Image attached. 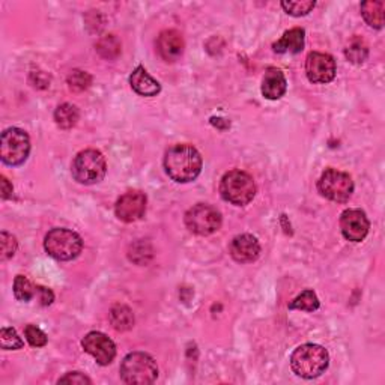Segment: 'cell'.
Masks as SVG:
<instances>
[{"label": "cell", "mask_w": 385, "mask_h": 385, "mask_svg": "<svg viewBox=\"0 0 385 385\" xmlns=\"http://www.w3.org/2000/svg\"><path fill=\"white\" fill-rule=\"evenodd\" d=\"M229 251H231V256L236 262L250 263V262H255L259 258L260 244L253 235L244 234V235H238L232 239Z\"/></svg>", "instance_id": "cell-14"}, {"label": "cell", "mask_w": 385, "mask_h": 385, "mask_svg": "<svg viewBox=\"0 0 385 385\" xmlns=\"http://www.w3.org/2000/svg\"><path fill=\"white\" fill-rule=\"evenodd\" d=\"M79 108L72 104H62L56 108L54 112V120L56 125L62 130H71L72 127H76V124L79 122Z\"/></svg>", "instance_id": "cell-20"}, {"label": "cell", "mask_w": 385, "mask_h": 385, "mask_svg": "<svg viewBox=\"0 0 385 385\" xmlns=\"http://www.w3.org/2000/svg\"><path fill=\"white\" fill-rule=\"evenodd\" d=\"M315 6V0H285L282 2V8L292 17H304Z\"/></svg>", "instance_id": "cell-25"}, {"label": "cell", "mask_w": 385, "mask_h": 385, "mask_svg": "<svg viewBox=\"0 0 385 385\" xmlns=\"http://www.w3.org/2000/svg\"><path fill=\"white\" fill-rule=\"evenodd\" d=\"M369 220L361 209H346L340 215V229L343 236L351 243H361L369 234Z\"/></svg>", "instance_id": "cell-13"}, {"label": "cell", "mask_w": 385, "mask_h": 385, "mask_svg": "<svg viewBox=\"0 0 385 385\" xmlns=\"http://www.w3.org/2000/svg\"><path fill=\"white\" fill-rule=\"evenodd\" d=\"M220 195L229 203L246 207L256 196V184L247 172L235 168L222 178Z\"/></svg>", "instance_id": "cell-3"}, {"label": "cell", "mask_w": 385, "mask_h": 385, "mask_svg": "<svg viewBox=\"0 0 385 385\" xmlns=\"http://www.w3.org/2000/svg\"><path fill=\"white\" fill-rule=\"evenodd\" d=\"M24 335H26L29 345H32L33 347H42L47 345L45 333L36 327V325H28V327L24 328Z\"/></svg>", "instance_id": "cell-31"}, {"label": "cell", "mask_w": 385, "mask_h": 385, "mask_svg": "<svg viewBox=\"0 0 385 385\" xmlns=\"http://www.w3.org/2000/svg\"><path fill=\"white\" fill-rule=\"evenodd\" d=\"M330 355L321 345L306 343L298 346L291 355V367L298 377L313 379L328 369Z\"/></svg>", "instance_id": "cell-2"}, {"label": "cell", "mask_w": 385, "mask_h": 385, "mask_svg": "<svg viewBox=\"0 0 385 385\" xmlns=\"http://www.w3.org/2000/svg\"><path fill=\"white\" fill-rule=\"evenodd\" d=\"M120 379L125 384H152L159 378V367L155 360L144 352L128 354L120 364Z\"/></svg>", "instance_id": "cell-6"}, {"label": "cell", "mask_w": 385, "mask_h": 385, "mask_svg": "<svg viewBox=\"0 0 385 385\" xmlns=\"http://www.w3.org/2000/svg\"><path fill=\"white\" fill-rule=\"evenodd\" d=\"M38 292V286H33L32 282L24 275H17L14 280V295L18 301L29 303V301Z\"/></svg>", "instance_id": "cell-23"}, {"label": "cell", "mask_w": 385, "mask_h": 385, "mask_svg": "<svg viewBox=\"0 0 385 385\" xmlns=\"http://www.w3.org/2000/svg\"><path fill=\"white\" fill-rule=\"evenodd\" d=\"M81 346L101 366H108L116 357V346L113 340L100 331H92L84 335Z\"/></svg>", "instance_id": "cell-11"}, {"label": "cell", "mask_w": 385, "mask_h": 385, "mask_svg": "<svg viewBox=\"0 0 385 385\" xmlns=\"http://www.w3.org/2000/svg\"><path fill=\"white\" fill-rule=\"evenodd\" d=\"M146 211V196L140 191H128L116 202V217L124 223H134L140 220Z\"/></svg>", "instance_id": "cell-12"}, {"label": "cell", "mask_w": 385, "mask_h": 385, "mask_svg": "<svg viewBox=\"0 0 385 385\" xmlns=\"http://www.w3.org/2000/svg\"><path fill=\"white\" fill-rule=\"evenodd\" d=\"M0 345L5 351H16L24 346V342L20 339L14 328H2L0 331Z\"/></svg>", "instance_id": "cell-28"}, {"label": "cell", "mask_w": 385, "mask_h": 385, "mask_svg": "<svg viewBox=\"0 0 385 385\" xmlns=\"http://www.w3.org/2000/svg\"><path fill=\"white\" fill-rule=\"evenodd\" d=\"M185 226L192 234L208 236L222 227V214L211 205L197 203L187 211Z\"/></svg>", "instance_id": "cell-9"}, {"label": "cell", "mask_w": 385, "mask_h": 385, "mask_svg": "<svg viewBox=\"0 0 385 385\" xmlns=\"http://www.w3.org/2000/svg\"><path fill=\"white\" fill-rule=\"evenodd\" d=\"M110 322L113 328L117 331H127L134 325L132 311L125 306H115L110 311Z\"/></svg>", "instance_id": "cell-22"}, {"label": "cell", "mask_w": 385, "mask_h": 385, "mask_svg": "<svg viewBox=\"0 0 385 385\" xmlns=\"http://www.w3.org/2000/svg\"><path fill=\"white\" fill-rule=\"evenodd\" d=\"M318 190L321 196L325 199L337 203H345L352 196L354 180L345 172L335 171V168H327L318 180Z\"/></svg>", "instance_id": "cell-8"}, {"label": "cell", "mask_w": 385, "mask_h": 385, "mask_svg": "<svg viewBox=\"0 0 385 385\" xmlns=\"http://www.w3.org/2000/svg\"><path fill=\"white\" fill-rule=\"evenodd\" d=\"M38 294H40V299H41L42 306H50L53 303L54 295H53V292L50 291V289L38 286Z\"/></svg>", "instance_id": "cell-33"}, {"label": "cell", "mask_w": 385, "mask_h": 385, "mask_svg": "<svg viewBox=\"0 0 385 385\" xmlns=\"http://www.w3.org/2000/svg\"><path fill=\"white\" fill-rule=\"evenodd\" d=\"M156 50L166 62H176L184 53V38L178 30H164L156 40Z\"/></svg>", "instance_id": "cell-15"}, {"label": "cell", "mask_w": 385, "mask_h": 385, "mask_svg": "<svg viewBox=\"0 0 385 385\" xmlns=\"http://www.w3.org/2000/svg\"><path fill=\"white\" fill-rule=\"evenodd\" d=\"M130 84H131V88L134 89V92H137L142 96H154L156 93H160V91H161L160 83L156 81L155 79H152L148 74V71L144 69L142 65H139L134 71L131 72Z\"/></svg>", "instance_id": "cell-17"}, {"label": "cell", "mask_w": 385, "mask_h": 385, "mask_svg": "<svg viewBox=\"0 0 385 385\" xmlns=\"http://www.w3.org/2000/svg\"><path fill=\"white\" fill-rule=\"evenodd\" d=\"M337 72L335 60L331 54L311 52L306 59V74L309 81L327 84L334 80Z\"/></svg>", "instance_id": "cell-10"}, {"label": "cell", "mask_w": 385, "mask_h": 385, "mask_svg": "<svg viewBox=\"0 0 385 385\" xmlns=\"http://www.w3.org/2000/svg\"><path fill=\"white\" fill-rule=\"evenodd\" d=\"M345 56L349 62H352L355 65L364 64L369 56V47L366 41L363 38H360V36H355V38H352L346 45Z\"/></svg>", "instance_id": "cell-21"}, {"label": "cell", "mask_w": 385, "mask_h": 385, "mask_svg": "<svg viewBox=\"0 0 385 385\" xmlns=\"http://www.w3.org/2000/svg\"><path fill=\"white\" fill-rule=\"evenodd\" d=\"M30 152V139L26 131L8 128L0 139V159L8 166H20L28 160Z\"/></svg>", "instance_id": "cell-7"}, {"label": "cell", "mask_w": 385, "mask_h": 385, "mask_svg": "<svg viewBox=\"0 0 385 385\" xmlns=\"http://www.w3.org/2000/svg\"><path fill=\"white\" fill-rule=\"evenodd\" d=\"M291 310H304V311H315L319 309V299L316 294L311 289H306L304 292H301L291 304H289Z\"/></svg>", "instance_id": "cell-24"}, {"label": "cell", "mask_w": 385, "mask_h": 385, "mask_svg": "<svg viewBox=\"0 0 385 385\" xmlns=\"http://www.w3.org/2000/svg\"><path fill=\"white\" fill-rule=\"evenodd\" d=\"M71 172L79 184L93 185L98 184L105 176L107 164L104 155L96 149H86L76 155L71 166Z\"/></svg>", "instance_id": "cell-5"}, {"label": "cell", "mask_w": 385, "mask_h": 385, "mask_svg": "<svg viewBox=\"0 0 385 385\" xmlns=\"http://www.w3.org/2000/svg\"><path fill=\"white\" fill-rule=\"evenodd\" d=\"M44 248L53 259L68 262L80 255L83 250V241L79 234L69 231V229L56 227L47 234Z\"/></svg>", "instance_id": "cell-4"}, {"label": "cell", "mask_w": 385, "mask_h": 385, "mask_svg": "<svg viewBox=\"0 0 385 385\" xmlns=\"http://www.w3.org/2000/svg\"><path fill=\"white\" fill-rule=\"evenodd\" d=\"M91 83H92V77L88 74V72L80 71V69H74L68 76V86L74 92L86 91L91 86Z\"/></svg>", "instance_id": "cell-27"}, {"label": "cell", "mask_w": 385, "mask_h": 385, "mask_svg": "<svg viewBox=\"0 0 385 385\" xmlns=\"http://www.w3.org/2000/svg\"><path fill=\"white\" fill-rule=\"evenodd\" d=\"M57 382L59 384H72V385H84V384L91 385L92 384V381L81 372H69V373H67L65 377L60 378Z\"/></svg>", "instance_id": "cell-32"}, {"label": "cell", "mask_w": 385, "mask_h": 385, "mask_svg": "<svg viewBox=\"0 0 385 385\" xmlns=\"http://www.w3.org/2000/svg\"><path fill=\"white\" fill-rule=\"evenodd\" d=\"M306 32L301 28H295L285 32L282 38L272 44V50L275 53H292L297 54L304 48Z\"/></svg>", "instance_id": "cell-18"}, {"label": "cell", "mask_w": 385, "mask_h": 385, "mask_svg": "<svg viewBox=\"0 0 385 385\" xmlns=\"http://www.w3.org/2000/svg\"><path fill=\"white\" fill-rule=\"evenodd\" d=\"M384 9L385 4L382 0H367L361 4V14L370 28L382 29L384 26Z\"/></svg>", "instance_id": "cell-19"}, {"label": "cell", "mask_w": 385, "mask_h": 385, "mask_svg": "<svg viewBox=\"0 0 385 385\" xmlns=\"http://www.w3.org/2000/svg\"><path fill=\"white\" fill-rule=\"evenodd\" d=\"M0 180H2V199L4 200L9 199L12 196V185L9 184V180L5 176L0 178Z\"/></svg>", "instance_id": "cell-34"}, {"label": "cell", "mask_w": 385, "mask_h": 385, "mask_svg": "<svg viewBox=\"0 0 385 385\" xmlns=\"http://www.w3.org/2000/svg\"><path fill=\"white\" fill-rule=\"evenodd\" d=\"M0 246H2V255H0L2 260H6V259L14 256L16 251H17V247H18L16 236H12L8 232L0 234Z\"/></svg>", "instance_id": "cell-30"}, {"label": "cell", "mask_w": 385, "mask_h": 385, "mask_svg": "<svg viewBox=\"0 0 385 385\" xmlns=\"http://www.w3.org/2000/svg\"><path fill=\"white\" fill-rule=\"evenodd\" d=\"M164 168L175 183L187 184L200 175L202 156L191 144H175L166 152Z\"/></svg>", "instance_id": "cell-1"}, {"label": "cell", "mask_w": 385, "mask_h": 385, "mask_svg": "<svg viewBox=\"0 0 385 385\" xmlns=\"http://www.w3.org/2000/svg\"><path fill=\"white\" fill-rule=\"evenodd\" d=\"M96 50L105 59H113L120 53V44L113 35H107L96 44Z\"/></svg>", "instance_id": "cell-26"}, {"label": "cell", "mask_w": 385, "mask_h": 385, "mask_svg": "<svg viewBox=\"0 0 385 385\" xmlns=\"http://www.w3.org/2000/svg\"><path fill=\"white\" fill-rule=\"evenodd\" d=\"M287 81L283 72L277 68H268L265 71V76L262 80V95L267 100H280L286 93Z\"/></svg>", "instance_id": "cell-16"}, {"label": "cell", "mask_w": 385, "mask_h": 385, "mask_svg": "<svg viewBox=\"0 0 385 385\" xmlns=\"http://www.w3.org/2000/svg\"><path fill=\"white\" fill-rule=\"evenodd\" d=\"M143 251H152V248H151V246L148 243H144V241H139V243H136L134 246H131L128 256H130V259L132 262L143 265L152 258L149 255H143Z\"/></svg>", "instance_id": "cell-29"}]
</instances>
